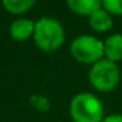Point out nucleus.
<instances>
[{
	"mask_svg": "<svg viewBox=\"0 0 122 122\" xmlns=\"http://www.w3.org/2000/svg\"><path fill=\"white\" fill-rule=\"evenodd\" d=\"M102 8L109 15L122 16V0H102Z\"/></svg>",
	"mask_w": 122,
	"mask_h": 122,
	"instance_id": "9d476101",
	"label": "nucleus"
},
{
	"mask_svg": "<svg viewBox=\"0 0 122 122\" xmlns=\"http://www.w3.org/2000/svg\"><path fill=\"white\" fill-rule=\"evenodd\" d=\"M101 122H122V114H110L108 117H104Z\"/></svg>",
	"mask_w": 122,
	"mask_h": 122,
	"instance_id": "f8f14e48",
	"label": "nucleus"
},
{
	"mask_svg": "<svg viewBox=\"0 0 122 122\" xmlns=\"http://www.w3.org/2000/svg\"><path fill=\"white\" fill-rule=\"evenodd\" d=\"M104 55L105 59L114 63L122 61V34L117 33L104 41Z\"/></svg>",
	"mask_w": 122,
	"mask_h": 122,
	"instance_id": "423d86ee",
	"label": "nucleus"
},
{
	"mask_svg": "<svg viewBox=\"0 0 122 122\" xmlns=\"http://www.w3.org/2000/svg\"><path fill=\"white\" fill-rule=\"evenodd\" d=\"M89 25L93 30L104 33V32H108L112 28L113 20H112V16L105 11V9L100 8L89 16Z\"/></svg>",
	"mask_w": 122,
	"mask_h": 122,
	"instance_id": "6e6552de",
	"label": "nucleus"
},
{
	"mask_svg": "<svg viewBox=\"0 0 122 122\" xmlns=\"http://www.w3.org/2000/svg\"><path fill=\"white\" fill-rule=\"evenodd\" d=\"M68 8L79 16H91L101 8L102 0H66Z\"/></svg>",
	"mask_w": 122,
	"mask_h": 122,
	"instance_id": "0eeeda50",
	"label": "nucleus"
},
{
	"mask_svg": "<svg viewBox=\"0 0 122 122\" xmlns=\"http://www.w3.org/2000/svg\"><path fill=\"white\" fill-rule=\"evenodd\" d=\"M119 81V70L116 63L108 59H101L92 66L89 71V83L100 92H110Z\"/></svg>",
	"mask_w": 122,
	"mask_h": 122,
	"instance_id": "20e7f679",
	"label": "nucleus"
},
{
	"mask_svg": "<svg viewBox=\"0 0 122 122\" xmlns=\"http://www.w3.org/2000/svg\"><path fill=\"white\" fill-rule=\"evenodd\" d=\"M32 102H33V106L41 112H47L49 108H50V104H49L47 98L43 97V96H33Z\"/></svg>",
	"mask_w": 122,
	"mask_h": 122,
	"instance_id": "9b49d317",
	"label": "nucleus"
},
{
	"mask_svg": "<svg viewBox=\"0 0 122 122\" xmlns=\"http://www.w3.org/2000/svg\"><path fill=\"white\" fill-rule=\"evenodd\" d=\"M70 116L74 122H101L104 119L102 102L92 93H79L70 102Z\"/></svg>",
	"mask_w": 122,
	"mask_h": 122,
	"instance_id": "f03ea898",
	"label": "nucleus"
},
{
	"mask_svg": "<svg viewBox=\"0 0 122 122\" xmlns=\"http://www.w3.org/2000/svg\"><path fill=\"white\" fill-rule=\"evenodd\" d=\"M36 22L29 19H17L9 26V34L16 41H26L34 34Z\"/></svg>",
	"mask_w": 122,
	"mask_h": 122,
	"instance_id": "39448f33",
	"label": "nucleus"
},
{
	"mask_svg": "<svg viewBox=\"0 0 122 122\" xmlns=\"http://www.w3.org/2000/svg\"><path fill=\"white\" fill-rule=\"evenodd\" d=\"M70 51L74 59L84 64H95L104 56V42L93 36L83 34L72 41Z\"/></svg>",
	"mask_w": 122,
	"mask_h": 122,
	"instance_id": "7ed1b4c3",
	"label": "nucleus"
},
{
	"mask_svg": "<svg viewBox=\"0 0 122 122\" xmlns=\"http://www.w3.org/2000/svg\"><path fill=\"white\" fill-rule=\"evenodd\" d=\"M34 43L42 51H55L64 42V29L62 24L51 17H42L36 22Z\"/></svg>",
	"mask_w": 122,
	"mask_h": 122,
	"instance_id": "f257e3e1",
	"label": "nucleus"
},
{
	"mask_svg": "<svg viewBox=\"0 0 122 122\" xmlns=\"http://www.w3.org/2000/svg\"><path fill=\"white\" fill-rule=\"evenodd\" d=\"M34 3L36 0H1L4 9L13 15H20L29 11Z\"/></svg>",
	"mask_w": 122,
	"mask_h": 122,
	"instance_id": "1a4fd4ad",
	"label": "nucleus"
}]
</instances>
